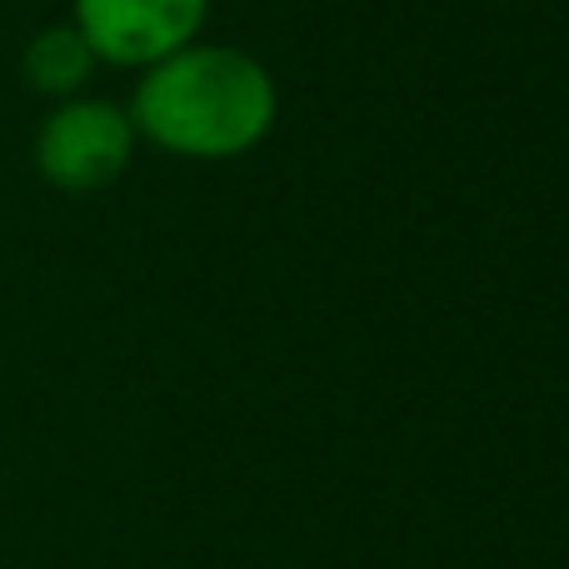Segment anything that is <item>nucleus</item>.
Here are the masks:
<instances>
[{
	"label": "nucleus",
	"instance_id": "obj_4",
	"mask_svg": "<svg viewBox=\"0 0 569 569\" xmlns=\"http://www.w3.org/2000/svg\"><path fill=\"white\" fill-rule=\"evenodd\" d=\"M96 70H100L96 50L86 46V36H80L70 20L40 26L36 36L26 40V50H20V80H26L36 96H46L50 106L70 100V96H86Z\"/></svg>",
	"mask_w": 569,
	"mask_h": 569
},
{
	"label": "nucleus",
	"instance_id": "obj_1",
	"mask_svg": "<svg viewBox=\"0 0 569 569\" xmlns=\"http://www.w3.org/2000/svg\"><path fill=\"white\" fill-rule=\"evenodd\" d=\"M130 126L146 146L180 160H240L280 120V90L266 60L220 40H190L140 70Z\"/></svg>",
	"mask_w": 569,
	"mask_h": 569
},
{
	"label": "nucleus",
	"instance_id": "obj_3",
	"mask_svg": "<svg viewBox=\"0 0 569 569\" xmlns=\"http://www.w3.org/2000/svg\"><path fill=\"white\" fill-rule=\"evenodd\" d=\"M210 0H70V26L100 66L146 70L200 40Z\"/></svg>",
	"mask_w": 569,
	"mask_h": 569
},
{
	"label": "nucleus",
	"instance_id": "obj_2",
	"mask_svg": "<svg viewBox=\"0 0 569 569\" xmlns=\"http://www.w3.org/2000/svg\"><path fill=\"white\" fill-rule=\"evenodd\" d=\"M136 126L120 100L106 96H70L46 110L30 140L36 176L60 196H100L110 190L136 160Z\"/></svg>",
	"mask_w": 569,
	"mask_h": 569
}]
</instances>
